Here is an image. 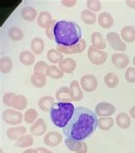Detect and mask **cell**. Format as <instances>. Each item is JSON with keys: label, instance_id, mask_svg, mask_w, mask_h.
<instances>
[{"label": "cell", "instance_id": "cell-15", "mask_svg": "<svg viewBox=\"0 0 135 153\" xmlns=\"http://www.w3.org/2000/svg\"><path fill=\"white\" fill-rule=\"evenodd\" d=\"M69 89H70V96L72 100L74 102H79L81 101L83 98V92L81 90L80 84L77 80H74L70 83L69 85Z\"/></svg>", "mask_w": 135, "mask_h": 153}, {"label": "cell", "instance_id": "cell-9", "mask_svg": "<svg viewBox=\"0 0 135 153\" xmlns=\"http://www.w3.org/2000/svg\"><path fill=\"white\" fill-rule=\"evenodd\" d=\"M98 79L92 74L84 75L81 78V86L82 90L87 92H92L98 87Z\"/></svg>", "mask_w": 135, "mask_h": 153}, {"label": "cell", "instance_id": "cell-32", "mask_svg": "<svg viewBox=\"0 0 135 153\" xmlns=\"http://www.w3.org/2000/svg\"><path fill=\"white\" fill-rule=\"evenodd\" d=\"M114 126V119L111 117H101L98 119V126L102 131H108Z\"/></svg>", "mask_w": 135, "mask_h": 153}, {"label": "cell", "instance_id": "cell-34", "mask_svg": "<svg viewBox=\"0 0 135 153\" xmlns=\"http://www.w3.org/2000/svg\"><path fill=\"white\" fill-rule=\"evenodd\" d=\"M46 56H47L48 60L52 64L60 63L62 59H64L62 53L57 50H55V49H50L47 52Z\"/></svg>", "mask_w": 135, "mask_h": 153}, {"label": "cell", "instance_id": "cell-7", "mask_svg": "<svg viewBox=\"0 0 135 153\" xmlns=\"http://www.w3.org/2000/svg\"><path fill=\"white\" fill-rule=\"evenodd\" d=\"M116 110L115 105L107 102H102L96 106L95 114L99 117H109Z\"/></svg>", "mask_w": 135, "mask_h": 153}, {"label": "cell", "instance_id": "cell-33", "mask_svg": "<svg viewBox=\"0 0 135 153\" xmlns=\"http://www.w3.org/2000/svg\"><path fill=\"white\" fill-rule=\"evenodd\" d=\"M9 37L15 42H20L24 38L23 31L18 27H12L8 30Z\"/></svg>", "mask_w": 135, "mask_h": 153}, {"label": "cell", "instance_id": "cell-39", "mask_svg": "<svg viewBox=\"0 0 135 153\" xmlns=\"http://www.w3.org/2000/svg\"><path fill=\"white\" fill-rule=\"evenodd\" d=\"M87 6L88 10L92 12H98L100 11L102 8V4L100 1L98 0H88L87 2Z\"/></svg>", "mask_w": 135, "mask_h": 153}, {"label": "cell", "instance_id": "cell-18", "mask_svg": "<svg viewBox=\"0 0 135 153\" xmlns=\"http://www.w3.org/2000/svg\"><path fill=\"white\" fill-rule=\"evenodd\" d=\"M10 107H12L17 110H20V111L25 110L27 107V98L22 95H16L15 94V96L12 99Z\"/></svg>", "mask_w": 135, "mask_h": 153}, {"label": "cell", "instance_id": "cell-36", "mask_svg": "<svg viewBox=\"0 0 135 153\" xmlns=\"http://www.w3.org/2000/svg\"><path fill=\"white\" fill-rule=\"evenodd\" d=\"M13 67L12 59L10 57H3L0 60V70L2 73H9Z\"/></svg>", "mask_w": 135, "mask_h": 153}, {"label": "cell", "instance_id": "cell-42", "mask_svg": "<svg viewBox=\"0 0 135 153\" xmlns=\"http://www.w3.org/2000/svg\"><path fill=\"white\" fill-rule=\"evenodd\" d=\"M15 96V93H13V92H9V93H6L4 97H3V102L5 106L7 107H10L11 105V102H12V99Z\"/></svg>", "mask_w": 135, "mask_h": 153}, {"label": "cell", "instance_id": "cell-40", "mask_svg": "<svg viewBox=\"0 0 135 153\" xmlns=\"http://www.w3.org/2000/svg\"><path fill=\"white\" fill-rule=\"evenodd\" d=\"M125 79L127 82L130 84L135 83V68L134 67H128L125 72Z\"/></svg>", "mask_w": 135, "mask_h": 153}, {"label": "cell", "instance_id": "cell-19", "mask_svg": "<svg viewBox=\"0 0 135 153\" xmlns=\"http://www.w3.org/2000/svg\"><path fill=\"white\" fill-rule=\"evenodd\" d=\"M122 41L127 43H132L135 41V28L133 26H125L121 31Z\"/></svg>", "mask_w": 135, "mask_h": 153}, {"label": "cell", "instance_id": "cell-44", "mask_svg": "<svg viewBox=\"0 0 135 153\" xmlns=\"http://www.w3.org/2000/svg\"><path fill=\"white\" fill-rule=\"evenodd\" d=\"M36 150H37L38 153H54L51 151H49V150L45 149V148H43V147H38V148H36Z\"/></svg>", "mask_w": 135, "mask_h": 153}, {"label": "cell", "instance_id": "cell-26", "mask_svg": "<svg viewBox=\"0 0 135 153\" xmlns=\"http://www.w3.org/2000/svg\"><path fill=\"white\" fill-rule=\"evenodd\" d=\"M21 16L25 21L34 22L37 16V11L34 8L26 6V7H23L21 9Z\"/></svg>", "mask_w": 135, "mask_h": 153}, {"label": "cell", "instance_id": "cell-41", "mask_svg": "<svg viewBox=\"0 0 135 153\" xmlns=\"http://www.w3.org/2000/svg\"><path fill=\"white\" fill-rule=\"evenodd\" d=\"M56 22H57L56 21L55 19H53V21L51 23V25L45 29V35H46V36H47L50 40L54 39V28L55 25H56Z\"/></svg>", "mask_w": 135, "mask_h": 153}, {"label": "cell", "instance_id": "cell-11", "mask_svg": "<svg viewBox=\"0 0 135 153\" xmlns=\"http://www.w3.org/2000/svg\"><path fill=\"white\" fill-rule=\"evenodd\" d=\"M111 61L112 64L118 69H125L128 67L130 63V59L128 55L122 53H116L111 56Z\"/></svg>", "mask_w": 135, "mask_h": 153}, {"label": "cell", "instance_id": "cell-37", "mask_svg": "<svg viewBox=\"0 0 135 153\" xmlns=\"http://www.w3.org/2000/svg\"><path fill=\"white\" fill-rule=\"evenodd\" d=\"M38 120V112L34 108H29L25 112L24 114V120L27 124H34Z\"/></svg>", "mask_w": 135, "mask_h": 153}, {"label": "cell", "instance_id": "cell-43", "mask_svg": "<svg viewBox=\"0 0 135 153\" xmlns=\"http://www.w3.org/2000/svg\"><path fill=\"white\" fill-rule=\"evenodd\" d=\"M61 2L62 5H64L68 8H72L76 4L77 1H75V0H62Z\"/></svg>", "mask_w": 135, "mask_h": 153}, {"label": "cell", "instance_id": "cell-20", "mask_svg": "<svg viewBox=\"0 0 135 153\" xmlns=\"http://www.w3.org/2000/svg\"><path fill=\"white\" fill-rule=\"evenodd\" d=\"M76 62L71 58H67L62 59L61 62L59 63V68L64 72V73H72L76 68Z\"/></svg>", "mask_w": 135, "mask_h": 153}, {"label": "cell", "instance_id": "cell-48", "mask_svg": "<svg viewBox=\"0 0 135 153\" xmlns=\"http://www.w3.org/2000/svg\"><path fill=\"white\" fill-rule=\"evenodd\" d=\"M133 63H134V65L135 66V56L134 57V59H133Z\"/></svg>", "mask_w": 135, "mask_h": 153}, {"label": "cell", "instance_id": "cell-31", "mask_svg": "<svg viewBox=\"0 0 135 153\" xmlns=\"http://www.w3.org/2000/svg\"><path fill=\"white\" fill-rule=\"evenodd\" d=\"M81 17L82 22L87 25H92L94 24L97 21V16L95 15L94 12L89 10H84L81 11Z\"/></svg>", "mask_w": 135, "mask_h": 153}, {"label": "cell", "instance_id": "cell-10", "mask_svg": "<svg viewBox=\"0 0 135 153\" xmlns=\"http://www.w3.org/2000/svg\"><path fill=\"white\" fill-rule=\"evenodd\" d=\"M65 145L71 152L76 153H87V145L83 140H75V139H65Z\"/></svg>", "mask_w": 135, "mask_h": 153}, {"label": "cell", "instance_id": "cell-14", "mask_svg": "<svg viewBox=\"0 0 135 153\" xmlns=\"http://www.w3.org/2000/svg\"><path fill=\"white\" fill-rule=\"evenodd\" d=\"M27 132V128L23 126H13L10 127L6 131V136L9 139L11 140H17L21 138L23 135H25Z\"/></svg>", "mask_w": 135, "mask_h": 153}, {"label": "cell", "instance_id": "cell-46", "mask_svg": "<svg viewBox=\"0 0 135 153\" xmlns=\"http://www.w3.org/2000/svg\"><path fill=\"white\" fill-rule=\"evenodd\" d=\"M129 113H130V116H131L132 118L135 119V105L134 107H132V108H130Z\"/></svg>", "mask_w": 135, "mask_h": 153}, {"label": "cell", "instance_id": "cell-1", "mask_svg": "<svg viewBox=\"0 0 135 153\" xmlns=\"http://www.w3.org/2000/svg\"><path fill=\"white\" fill-rule=\"evenodd\" d=\"M98 121L94 112L85 107H77L71 120L62 129L63 133L68 139L84 140L95 132Z\"/></svg>", "mask_w": 135, "mask_h": 153}, {"label": "cell", "instance_id": "cell-5", "mask_svg": "<svg viewBox=\"0 0 135 153\" xmlns=\"http://www.w3.org/2000/svg\"><path fill=\"white\" fill-rule=\"evenodd\" d=\"M3 120L4 121L11 126H17L21 124L23 120V115L21 112L13 110V109H6L3 113Z\"/></svg>", "mask_w": 135, "mask_h": 153}, {"label": "cell", "instance_id": "cell-23", "mask_svg": "<svg viewBox=\"0 0 135 153\" xmlns=\"http://www.w3.org/2000/svg\"><path fill=\"white\" fill-rule=\"evenodd\" d=\"M55 104V99L52 97L50 96H45V97H42L39 100V108H40V110L43 112H50L52 106Z\"/></svg>", "mask_w": 135, "mask_h": 153}, {"label": "cell", "instance_id": "cell-45", "mask_svg": "<svg viewBox=\"0 0 135 153\" xmlns=\"http://www.w3.org/2000/svg\"><path fill=\"white\" fill-rule=\"evenodd\" d=\"M126 4L130 7L131 9L135 10V0H127L126 1Z\"/></svg>", "mask_w": 135, "mask_h": 153}, {"label": "cell", "instance_id": "cell-13", "mask_svg": "<svg viewBox=\"0 0 135 153\" xmlns=\"http://www.w3.org/2000/svg\"><path fill=\"white\" fill-rule=\"evenodd\" d=\"M47 130V126L42 118H39L33 125L30 126V132L32 135L40 137L44 135Z\"/></svg>", "mask_w": 135, "mask_h": 153}, {"label": "cell", "instance_id": "cell-8", "mask_svg": "<svg viewBox=\"0 0 135 153\" xmlns=\"http://www.w3.org/2000/svg\"><path fill=\"white\" fill-rule=\"evenodd\" d=\"M87 43L84 39H81L80 42L77 44H75L74 46L71 47H63V46H57L56 50L59 51L62 53H65V54H74V53H81L84 52V50L86 48Z\"/></svg>", "mask_w": 135, "mask_h": 153}, {"label": "cell", "instance_id": "cell-17", "mask_svg": "<svg viewBox=\"0 0 135 153\" xmlns=\"http://www.w3.org/2000/svg\"><path fill=\"white\" fill-rule=\"evenodd\" d=\"M52 21H53V19H52L51 13L44 10V11H41L39 15L38 19H37V23H38L39 27L46 29L51 25Z\"/></svg>", "mask_w": 135, "mask_h": 153}, {"label": "cell", "instance_id": "cell-35", "mask_svg": "<svg viewBox=\"0 0 135 153\" xmlns=\"http://www.w3.org/2000/svg\"><path fill=\"white\" fill-rule=\"evenodd\" d=\"M64 75V72L56 65H50L46 72V76L53 79H60Z\"/></svg>", "mask_w": 135, "mask_h": 153}, {"label": "cell", "instance_id": "cell-24", "mask_svg": "<svg viewBox=\"0 0 135 153\" xmlns=\"http://www.w3.org/2000/svg\"><path fill=\"white\" fill-rule=\"evenodd\" d=\"M56 98L61 102H71L73 100L70 96V89L68 87H61L56 92Z\"/></svg>", "mask_w": 135, "mask_h": 153}, {"label": "cell", "instance_id": "cell-12", "mask_svg": "<svg viewBox=\"0 0 135 153\" xmlns=\"http://www.w3.org/2000/svg\"><path fill=\"white\" fill-rule=\"evenodd\" d=\"M62 141V136L58 132H47L44 138V143L50 147L59 146Z\"/></svg>", "mask_w": 135, "mask_h": 153}, {"label": "cell", "instance_id": "cell-25", "mask_svg": "<svg viewBox=\"0 0 135 153\" xmlns=\"http://www.w3.org/2000/svg\"><path fill=\"white\" fill-rule=\"evenodd\" d=\"M45 49V42L40 37H34L31 42V50L34 54L40 55Z\"/></svg>", "mask_w": 135, "mask_h": 153}, {"label": "cell", "instance_id": "cell-29", "mask_svg": "<svg viewBox=\"0 0 135 153\" xmlns=\"http://www.w3.org/2000/svg\"><path fill=\"white\" fill-rule=\"evenodd\" d=\"M34 145V138L31 134H25L21 138L17 139L15 143V146L20 148H27Z\"/></svg>", "mask_w": 135, "mask_h": 153}, {"label": "cell", "instance_id": "cell-27", "mask_svg": "<svg viewBox=\"0 0 135 153\" xmlns=\"http://www.w3.org/2000/svg\"><path fill=\"white\" fill-rule=\"evenodd\" d=\"M19 60L24 65H32L35 61V56L34 53H32V52L25 50L21 52L19 54Z\"/></svg>", "mask_w": 135, "mask_h": 153}, {"label": "cell", "instance_id": "cell-47", "mask_svg": "<svg viewBox=\"0 0 135 153\" xmlns=\"http://www.w3.org/2000/svg\"><path fill=\"white\" fill-rule=\"evenodd\" d=\"M23 153H38L36 149H27L26 151H24Z\"/></svg>", "mask_w": 135, "mask_h": 153}, {"label": "cell", "instance_id": "cell-3", "mask_svg": "<svg viewBox=\"0 0 135 153\" xmlns=\"http://www.w3.org/2000/svg\"><path fill=\"white\" fill-rule=\"evenodd\" d=\"M74 109L75 108L71 102H55L50 111L51 121L56 127L63 129L71 120Z\"/></svg>", "mask_w": 135, "mask_h": 153}, {"label": "cell", "instance_id": "cell-2", "mask_svg": "<svg viewBox=\"0 0 135 153\" xmlns=\"http://www.w3.org/2000/svg\"><path fill=\"white\" fill-rule=\"evenodd\" d=\"M81 27L75 22L58 21L54 28V39L57 46L71 47L81 40Z\"/></svg>", "mask_w": 135, "mask_h": 153}, {"label": "cell", "instance_id": "cell-38", "mask_svg": "<svg viewBox=\"0 0 135 153\" xmlns=\"http://www.w3.org/2000/svg\"><path fill=\"white\" fill-rule=\"evenodd\" d=\"M48 68H49V65L45 61H38L34 65V71L35 73H41V74L46 75Z\"/></svg>", "mask_w": 135, "mask_h": 153}, {"label": "cell", "instance_id": "cell-22", "mask_svg": "<svg viewBox=\"0 0 135 153\" xmlns=\"http://www.w3.org/2000/svg\"><path fill=\"white\" fill-rule=\"evenodd\" d=\"M115 122L120 128L128 129L131 125V116L125 112H122L117 114Z\"/></svg>", "mask_w": 135, "mask_h": 153}, {"label": "cell", "instance_id": "cell-30", "mask_svg": "<svg viewBox=\"0 0 135 153\" xmlns=\"http://www.w3.org/2000/svg\"><path fill=\"white\" fill-rule=\"evenodd\" d=\"M104 83L109 89H114L119 84V77L114 72H109L103 77Z\"/></svg>", "mask_w": 135, "mask_h": 153}, {"label": "cell", "instance_id": "cell-28", "mask_svg": "<svg viewBox=\"0 0 135 153\" xmlns=\"http://www.w3.org/2000/svg\"><path fill=\"white\" fill-rule=\"evenodd\" d=\"M31 83L36 88H43L46 84V75L34 72L31 76Z\"/></svg>", "mask_w": 135, "mask_h": 153}, {"label": "cell", "instance_id": "cell-16", "mask_svg": "<svg viewBox=\"0 0 135 153\" xmlns=\"http://www.w3.org/2000/svg\"><path fill=\"white\" fill-rule=\"evenodd\" d=\"M99 26L103 28L108 29L114 25V18L109 12H102L98 17Z\"/></svg>", "mask_w": 135, "mask_h": 153}, {"label": "cell", "instance_id": "cell-21", "mask_svg": "<svg viewBox=\"0 0 135 153\" xmlns=\"http://www.w3.org/2000/svg\"><path fill=\"white\" fill-rule=\"evenodd\" d=\"M91 41L92 43V46L99 50H103L106 48V42L103 38V36L99 32H94L91 35Z\"/></svg>", "mask_w": 135, "mask_h": 153}, {"label": "cell", "instance_id": "cell-4", "mask_svg": "<svg viewBox=\"0 0 135 153\" xmlns=\"http://www.w3.org/2000/svg\"><path fill=\"white\" fill-rule=\"evenodd\" d=\"M88 59L90 62L95 65H102L107 60V53L104 51L97 49L92 45L89 47L87 52Z\"/></svg>", "mask_w": 135, "mask_h": 153}, {"label": "cell", "instance_id": "cell-6", "mask_svg": "<svg viewBox=\"0 0 135 153\" xmlns=\"http://www.w3.org/2000/svg\"><path fill=\"white\" fill-rule=\"evenodd\" d=\"M107 42L109 44V46L115 51H121L124 52L127 49V45L126 43L122 41L121 36L119 34L115 32H110L107 34Z\"/></svg>", "mask_w": 135, "mask_h": 153}]
</instances>
